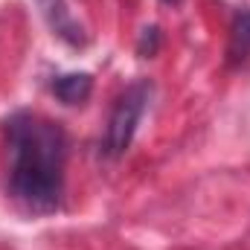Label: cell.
I'll list each match as a JSON object with an SVG mask.
<instances>
[{
    "label": "cell",
    "instance_id": "6",
    "mask_svg": "<svg viewBox=\"0 0 250 250\" xmlns=\"http://www.w3.org/2000/svg\"><path fill=\"white\" fill-rule=\"evenodd\" d=\"M157 50H160V29H157V26H146V29L140 32L137 53H140L143 59H151V56H157Z\"/></svg>",
    "mask_w": 250,
    "mask_h": 250
},
{
    "label": "cell",
    "instance_id": "5",
    "mask_svg": "<svg viewBox=\"0 0 250 250\" xmlns=\"http://www.w3.org/2000/svg\"><path fill=\"white\" fill-rule=\"evenodd\" d=\"M53 93L64 105H84L93 93V76L90 73H64L53 79Z\"/></svg>",
    "mask_w": 250,
    "mask_h": 250
},
{
    "label": "cell",
    "instance_id": "7",
    "mask_svg": "<svg viewBox=\"0 0 250 250\" xmlns=\"http://www.w3.org/2000/svg\"><path fill=\"white\" fill-rule=\"evenodd\" d=\"M166 3H181V0H166Z\"/></svg>",
    "mask_w": 250,
    "mask_h": 250
},
{
    "label": "cell",
    "instance_id": "3",
    "mask_svg": "<svg viewBox=\"0 0 250 250\" xmlns=\"http://www.w3.org/2000/svg\"><path fill=\"white\" fill-rule=\"evenodd\" d=\"M41 12V18L47 21L50 32L56 38H62L64 44L70 47H84L87 44V35L82 29V23L73 18V12L67 9V0H32Z\"/></svg>",
    "mask_w": 250,
    "mask_h": 250
},
{
    "label": "cell",
    "instance_id": "1",
    "mask_svg": "<svg viewBox=\"0 0 250 250\" xmlns=\"http://www.w3.org/2000/svg\"><path fill=\"white\" fill-rule=\"evenodd\" d=\"M9 195L29 212L47 215L62 207L70 140L62 123L18 111L6 120Z\"/></svg>",
    "mask_w": 250,
    "mask_h": 250
},
{
    "label": "cell",
    "instance_id": "2",
    "mask_svg": "<svg viewBox=\"0 0 250 250\" xmlns=\"http://www.w3.org/2000/svg\"><path fill=\"white\" fill-rule=\"evenodd\" d=\"M151 93H154V84L148 79H137L120 93V99L114 102V111L108 117V128H105V137H102V154L117 160L123 157L125 151L131 148L134 143V134H137V125L143 120L148 102H151Z\"/></svg>",
    "mask_w": 250,
    "mask_h": 250
},
{
    "label": "cell",
    "instance_id": "4",
    "mask_svg": "<svg viewBox=\"0 0 250 250\" xmlns=\"http://www.w3.org/2000/svg\"><path fill=\"white\" fill-rule=\"evenodd\" d=\"M227 64L233 70H242L250 64V6L236 12L230 23V41H227Z\"/></svg>",
    "mask_w": 250,
    "mask_h": 250
}]
</instances>
